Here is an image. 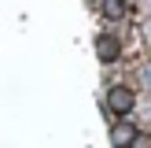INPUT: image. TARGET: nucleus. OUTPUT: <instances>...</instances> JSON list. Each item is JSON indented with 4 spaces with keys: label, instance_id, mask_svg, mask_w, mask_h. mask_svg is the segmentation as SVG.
<instances>
[{
    "label": "nucleus",
    "instance_id": "1",
    "mask_svg": "<svg viewBox=\"0 0 151 148\" xmlns=\"http://www.w3.org/2000/svg\"><path fill=\"white\" fill-rule=\"evenodd\" d=\"M107 107L114 111V115H129V111H133V89L114 85V89L107 93Z\"/></svg>",
    "mask_w": 151,
    "mask_h": 148
},
{
    "label": "nucleus",
    "instance_id": "2",
    "mask_svg": "<svg viewBox=\"0 0 151 148\" xmlns=\"http://www.w3.org/2000/svg\"><path fill=\"white\" fill-rule=\"evenodd\" d=\"M137 126L133 122H118L114 130H111V141H114V148H129V144H137Z\"/></svg>",
    "mask_w": 151,
    "mask_h": 148
},
{
    "label": "nucleus",
    "instance_id": "3",
    "mask_svg": "<svg viewBox=\"0 0 151 148\" xmlns=\"http://www.w3.org/2000/svg\"><path fill=\"white\" fill-rule=\"evenodd\" d=\"M96 52H100V59H103V63H114V59L122 56V48H118V41H114V37H100V41H96Z\"/></svg>",
    "mask_w": 151,
    "mask_h": 148
},
{
    "label": "nucleus",
    "instance_id": "4",
    "mask_svg": "<svg viewBox=\"0 0 151 148\" xmlns=\"http://www.w3.org/2000/svg\"><path fill=\"white\" fill-rule=\"evenodd\" d=\"M103 11H107L111 19H122V15H125V7H122V0H103Z\"/></svg>",
    "mask_w": 151,
    "mask_h": 148
},
{
    "label": "nucleus",
    "instance_id": "5",
    "mask_svg": "<svg viewBox=\"0 0 151 148\" xmlns=\"http://www.w3.org/2000/svg\"><path fill=\"white\" fill-rule=\"evenodd\" d=\"M140 81H144V89H151V63L144 67V70H140Z\"/></svg>",
    "mask_w": 151,
    "mask_h": 148
},
{
    "label": "nucleus",
    "instance_id": "6",
    "mask_svg": "<svg viewBox=\"0 0 151 148\" xmlns=\"http://www.w3.org/2000/svg\"><path fill=\"white\" fill-rule=\"evenodd\" d=\"M147 41H151V22H147Z\"/></svg>",
    "mask_w": 151,
    "mask_h": 148
}]
</instances>
